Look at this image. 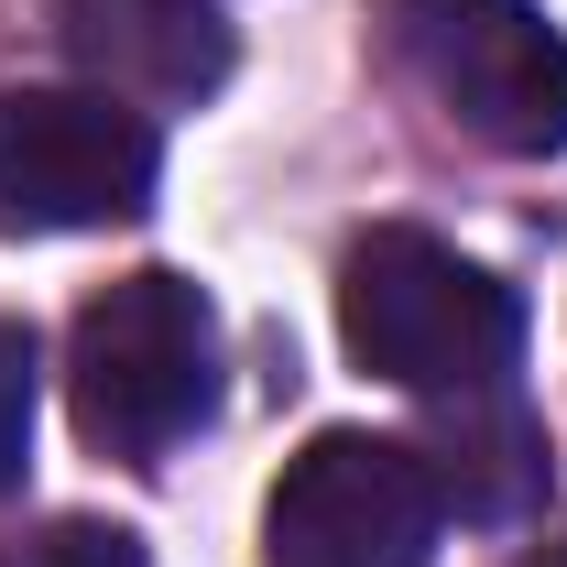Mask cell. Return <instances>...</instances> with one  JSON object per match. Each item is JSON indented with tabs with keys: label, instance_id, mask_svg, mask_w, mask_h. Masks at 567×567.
I'll return each mask as SVG.
<instances>
[{
	"label": "cell",
	"instance_id": "obj_1",
	"mask_svg": "<svg viewBox=\"0 0 567 567\" xmlns=\"http://www.w3.org/2000/svg\"><path fill=\"white\" fill-rule=\"evenodd\" d=\"M339 339L360 371L404 382V393H502V371L524 350V306L513 284L458 262L425 229H371L339 262Z\"/></svg>",
	"mask_w": 567,
	"mask_h": 567
},
{
	"label": "cell",
	"instance_id": "obj_2",
	"mask_svg": "<svg viewBox=\"0 0 567 567\" xmlns=\"http://www.w3.org/2000/svg\"><path fill=\"white\" fill-rule=\"evenodd\" d=\"M66 393H76V436L99 458L153 470L218 404V317H208V295L186 274H121L76 317Z\"/></svg>",
	"mask_w": 567,
	"mask_h": 567
},
{
	"label": "cell",
	"instance_id": "obj_3",
	"mask_svg": "<svg viewBox=\"0 0 567 567\" xmlns=\"http://www.w3.org/2000/svg\"><path fill=\"white\" fill-rule=\"evenodd\" d=\"M415 87L492 153H567V33L535 0H393Z\"/></svg>",
	"mask_w": 567,
	"mask_h": 567
},
{
	"label": "cell",
	"instance_id": "obj_4",
	"mask_svg": "<svg viewBox=\"0 0 567 567\" xmlns=\"http://www.w3.org/2000/svg\"><path fill=\"white\" fill-rule=\"evenodd\" d=\"M436 458L393 447V436H360L328 425L284 458L274 502H262V557L274 567H425L436 557Z\"/></svg>",
	"mask_w": 567,
	"mask_h": 567
},
{
	"label": "cell",
	"instance_id": "obj_5",
	"mask_svg": "<svg viewBox=\"0 0 567 567\" xmlns=\"http://www.w3.org/2000/svg\"><path fill=\"white\" fill-rule=\"evenodd\" d=\"M153 175H164V142L142 110L99 87H0V229L11 240L142 218Z\"/></svg>",
	"mask_w": 567,
	"mask_h": 567
},
{
	"label": "cell",
	"instance_id": "obj_6",
	"mask_svg": "<svg viewBox=\"0 0 567 567\" xmlns=\"http://www.w3.org/2000/svg\"><path fill=\"white\" fill-rule=\"evenodd\" d=\"M76 76L121 110H197L229 76V22L218 0H66L55 11Z\"/></svg>",
	"mask_w": 567,
	"mask_h": 567
},
{
	"label": "cell",
	"instance_id": "obj_7",
	"mask_svg": "<svg viewBox=\"0 0 567 567\" xmlns=\"http://www.w3.org/2000/svg\"><path fill=\"white\" fill-rule=\"evenodd\" d=\"M436 492H458V513H524V502L546 492V458H535V425L513 415V404H492V425L481 436H447V470H436Z\"/></svg>",
	"mask_w": 567,
	"mask_h": 567
},
{
	"label": "cell",
	"instance_id": "obj_8",
	"mask_svg": "<svg viewBox=\"0 0 567 567\" xmlns=\"http://www.w3.org/2000/svg\"><path fill=\"white\" fill-rule=\"evenodd\" d=\"M22 458H33V339L0 317V492L22 481Z\"/></svg>",
	"mask_w": 567,
	"mask_h": 567
},
{
	"label": "cell",
	"instance_id": "obj_9",
	"mask_svg": "<svg viewBox=\"0 0 567 567\" xmlns=\"http://www.w3.org/2000/svg\"><path fill=\"white\" fill-rule=\"evenodd\" d=\"M11 567H153V557H142V535H121V524H44Z\"/></svg>",
	"mask_w": 567,
	"mask_h": 567
},
{
	"label": "cell",
	"instance_id": "obj_10",
	"mask_svg": "<svg viewBox=\"0 0 567 567\" xmlns=\"http://www.w3.org/2000/svg\"><path fill=\"white\" fill-rule=\"evenodd\" d=\"M524 567H567V546H535V557H524Z\"/></svg>",
	"mask_w": 567,
	"mask_h": 567
}]
</instances>
